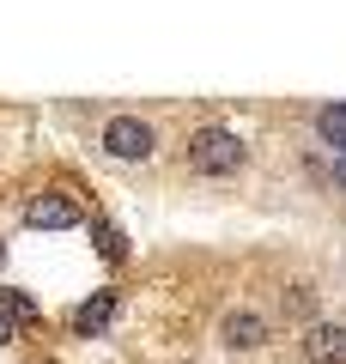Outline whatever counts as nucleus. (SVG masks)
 I'll list each match as a JSON object with an SVG mask.
<instances>
[{
	"label": "nucleus",
	"instance_id": "3",
	"mask_svg": "<svg viewBox=\"0 0 346 364\" xmlns=\"http://www.w3.org/2000/svg\"><path fill=\"white\" fill-rule=\"evenodd\" d=\"M25 225H31V231H73L79 207H73V195H37L25 207Z\"/></svg>",
	"mask_w": 346,
	"mask_h": 364
},
{
	"label": "nucleus",
	"instance_id": "7",
	"mask_svg": "<svg viewBox=\"0 0 346 364\" xmlns=\"http://www.w3.org/2000/svg\"><path fill=\"white\" fill-rule=\"evenodd\" d=\"M316 134H322V146L346 152V104H322L316 109Z\"/></svg>",
	"mask_w": 346,
	"mask_h": 364
},
{
	"label": "nucleus",
	"instance_id": "6",
	"mask_svg": "<svg viewBox=\"0 0 346 364\" xmlns=\"http://www.w3.org/2000/svg\"><path fill=\"white\" fill-rule=\"evenodd\" d=\"M310 364H346V322H316L304 334Z\"/></svg>",
	"mask_w": 346,
	"mask_h": 364
},
{
	"label": "nucleus",
	"instance_id": "12",
	"mask_svg": "<svg viewBox=\"0 0 346 364\" xmlns=\"http://www.w3.org/2000/svg\"><path fill=\"white\" fill-rule=\"evenodd\" d=\"M334 182H340V188H346V152H340V164H334Z\"/></svg>",
	"mask_w": 346,
	"mask_h": 364
},
{
	"label": "nucleus",
	"instance_id": "13",
	"mask_svg": "<svg viewBox=\"0 0 346 364\" xmlns=\"http://www.w3.org/2000/svg\"><path fill=\"white\" fill-rule=\"evenodd\" d=\"M0 261H6V243H0Z\"/></svg>",
	"mask_w": 346,
	"mask_h": 364
},
{
	"label": "nucleus",
	"instance_id": "10",
	"mask_svg": "<svg viewBox=\"0 0 346 364\" xmlns=\"http://www.w3.org/2000/svg\"><path fill=\"white\" fill-rule=\"evenodd\" d=\"M285 310L304 316V310H310V286H292V291H285Z\"/></svg>",
	"mask_w": 346,
	"mask_h": 364
},
{
	"label": "nucleus",
	"instance_id": "1",
	"mask_svg": "<svg viewBox=\"0 0 346 364\" xmlns=\"http://www.w3.org/2000/svg\"><path fill=\"white\" fill-rule=\"evenodd\" d=\"M189 164L201 170V176H231V170L243 164V140L231 128H201L189 140Z\"/></svg>",
	"mask_w": 346,
	"mask_h": 364
},
{
	"label": "nucleus",
	"instance_id": "5",
	"mask_svg": "<svg viewBox=\"0 0 346 364\" xmlns=\"http://www.w3.org/2000/svg\"><path fill=\"white\" fill-rule=\"evenodd\" d=\"M219 340H225L231 352H256L261 340H268V322H261L256 310H231L225 322H219Z\"/></svg>",
	"mask_w": 346,
	"mask_h": 364
},
{
	"label": "nucleus",
	"instance_id": "4",
	"mask_svg": "<svg viewBox=\"0 0 346 364\" xmlns=\"http://www.w3.org/2000/svg\"><path fill=\"white\" fill-rule=\"evenodd\" d=\"M115 310H122V291H91L85 304L73 310V334H85V340H98L103 328L115 322Z\"/></svg>",
	"mask_w": 346,
	"mask_h": 364
},
{
	"label": "nucleus",
	"instance_id": "9",
	"mask_svg": "<svg viewBox=\"0 0 346 364\" xmlns=\"http://www.w3.org/2000/svg\"><path fill=\"white\" fill-rule=\"evenodd\" d=\"M122 249H128V243H122V231H115V225H98V255H103V261H115Z\"/></svg>",
	"mask_w": 346,
	"mask_h": 364
},
{
	"label": "nucleus",
	"instance_id": "11",
	"mask_svg": "<svg viewBox=\"0 0 346 364\" xmlns=\"http://www.w3.org/2000/svg\"><path fill=\"white\" fill-rule=\"evenodd\" d=\"M0 346H13V322L6 316H0Z\"/></svg>",
	"mask_w": 346,
	"mask_h": 364
},
{
	"label": "nucleus",
	"instance_id": "8",
	"mask_svg": "<svg viewBox=\"0 0 346 364\" xmlns=\"http://www.w3.org/2000/svg\"><path fill=\"white\" fill-rule=\"evenodd\" d=\"M0 316L6 322H37V304H31V291H19V286H0Z\"/></svg>",
	"mask_w": 346,
	"mask_h": 364
},
{
	"label": "nucleus",
	"instance_id": "2",
	"mask_svg": "<svg viewBox=\"0 0 346 364\" xmlns=\"http://www.w3.org/2000/svg\"><path fill=\"white\" fill-rule=\"evenodd\" d=\"M152 146H158V134H152V122H140V116H115L110 128H103V152L122 158V164L152 158Z\"/></svg>",
	"mask_w": 346,
	"mask_h": 364
}]
</instances>
